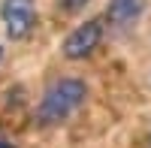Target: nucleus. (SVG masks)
I'll return each instance as SVG.
<instances>
[{"mask_svg": "<svg viewBox=\"0 0 151 148\" xmlns=\"http://www.w3.org/2000/svg\"><path fill=\"white\" fill-rule=\"evenodd\" d=\"M100 40H103V21H100V18L85 21V24H79V27L64 40V57H70V60L88 57L100 45Z\"/></svg>", "mask_w": 151, "mask_h": 148, "instance_id": "nucleus-3", "label": "nucleus"}, {"mask_svg": "<svg viewBox=\"0 0 151 148\" xmlns=\"http://www.w3.org/2000/svg\"><path fill=\"white\" fill-rule=\"evenodd\" d=\"M0 57H3V48H0Z\"/></svg>", "mask_w": 151, "mask_h": 148, "instance_id": "nucleus-7", "label": "nucleus"}, {"mask_svg": "<svg viewBox=\"0 0 151 148\" xmlns=\"http://www.w3.org/2000/svg\"><path fill=\"white\" fill-rule=\"evenodd\" d=\"M85 82L82 79H60L45 91V97L36 106V121L40 124H60L64 118H70L76 109L85 103Z\"/></svg>", "mask_w": 151, "mask_h": 148, "instance_id": "nucleus-1", "label": "nucleus"}, {"mask_svg": "<svg viewBox=\"0 0 151 148\" xmlns=\"http://www.w3.org/2000/svg\"><path fill=\"white\" fill-rule=\"evenodd\" d=\"M142 12V0H109V24L115 27H130Z\"/></svg>", "mask_w": 151, "mask_h": 148, "instance_id": "nucleus-4", "label": "nucleus"}, {"mask_svg": "<svg viewBox=\"0 0 151 148\" xmlns=\"http://www.w3.org/2000/svg\"><path fill=\"white\" fill-rule=\"evenodd\" d=\"M85 3H91V0H60V6H64L67 12H79Z\"/></svg>", "mask_w": 151, "mask_h": 148, "instance_id": "nucleus-5", "label": "nucleus"}, {"mask_svg": "<svg viewBox=\"0 0 151 148\" xmlns=\"http://www.w3.org/2000/svg\"><path fill=\"white\" fill-rule=\"evenodd\" d=\"M0 148H15V145H9V142H6L3 136H0Z\"/></svg>", "mask_w": 151, "mask_h": 148, "instance_id": "nucleus-6", "label": "nucleus"}, {"mask_svg": "<svg viewBox=\"0 0 151 148\" xmlns=\"http://www.w3.org/2000/svg\"><path fill=\"white\" fill-rule=\"evenodd\" d=\"M0 18L6 24L9 40H24L36 24V6H33V0H3Z\"/></svg>", "mask_w": 151, "mask_h": 148, "instance_id": "nucleus-2", "label": "nucleus"}]
</instances>
